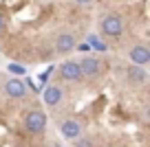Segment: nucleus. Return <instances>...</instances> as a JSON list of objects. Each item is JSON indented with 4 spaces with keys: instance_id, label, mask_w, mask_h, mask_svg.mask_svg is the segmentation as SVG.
I'll return each instance as SVG.
<instances>
[{
    "instance_id": "1",
    "label": "nucleus",
    "mask_w": 150,
    "mask_h": 147,
    "mask_svg": "<svg viewBox=\"0 0 150 147\" xmlns=\"http://www.w3.org/2000/svg\"><path fill=\"white\" fill-rule=\"evenodd\" d=\"M24 130L29 134H42L47 130V114L42 110H29L24 114Z\"/></svg>"
},
{
    "instance_id": "2",
    "label": "nucleus",
    "mask_w": 150,
    "mask_h": 147,
    "mask_svg": "<svg viewBox=\"0 0 150 147\" xmlns=\"http://www.w3.org/2000/svg\"><path fill=\"white\" fill-rule=\"evenodd\" d=\"M102 33L108 37H119L124 33V20L119 13H106L102 18Z\"/></svg>"
},
{
    "instance_id": "3",
    "label": "nucleus",
    "mask_w": 150,
    "mask_h": 147,
    "mask_svg": "<svg viewBox=\"0 0 150 147\" xmlns=\"http://www.w3.org/2000/svg\"><path fill=\"white\" fill-rule=\"evenodd\" d=\"M57 77L62 79V81H80L82 79V73H80V64L73 60H66L62 62L60 66H57Z\"/></svg>"
},
{
    "instance_id": "4",
    "label": "nucleus",
    "mask_w": 150,
    "mask_h": 147,
    "mask_svg": "<svg viewBox=\"0 0 150 147\" xmlns=\"http://www.w3.org/2000/svg\"><path fill=\"white\" fill-rule=\"evenodd\" d=\"M80 73H82V77H88V79H95V77H99V73H102V62L97 60V57H82L80 62Z\"/></svg>"
},
{
    "instance_id": "5",
    "label": "nucleus",
    "mask_w": 150,
    "mask_h": 147,
    "mask_svg": "<svg viewBox=\"0 0 150 147\" xmlns=\"http://www.w3.org/2000/svg\"><path fill=\"white\" fill-rule=\"evenodd\" d=\"M2 90H5V94L9 97V99H22V97L27 94V83H24L22 79H18V77H11V79L5 81Z\"/></svg>"
},
{
    "instance_id": "6",
    "label": "nucleus",
    "mask_w": 150,
    "mask_h": 147,
    "mask_svg": "<svg viewBox=\"0 0 150 147\" xmlns=\"http://www.w3.org/2000/svg\"><path fill=\"white\" fill-rule=\"evenodd\" d=\"M62 97H64V92H62V88L57 86V83H51V86L42 88V101H44V106H49V108L60 106Z\"/></svg>"
},
{
    "instance_id": "7",
    "label": "nucleus",
    "mask_w": 150,
    "mask_h": 147,
    "mask_svg": "<svg viewBox=\"0 0 150 147\" xmlns=\"http://www.w3.org/2000/svg\"><path fill=\"white\" fill-rule=\"evenodd\" d=\"M128 60H130V64L146 66L150 62V48L146 44H135L130 51H128Z\"/></svg>"
},
{
    "instance_id": "8",
    "label": "nucleus",
    "mask_w": 150,
    "mask_h": 147,
    "mask_svg": "<svg viewBox=\"0 0 150 147\" xmlns=\"http://www.w3.org/2000/svg\"><path fill=\"white\" fill-rule=\"evenodd\" d=\"M57 130H60V134H62L64 138H69V141H73V138H77V136L82 134V125H80V121H75V119H64V121H60Z\"/></svg>"
},
{
    "instance_id": "9",
    "label": "nucleus",
    "mask_w": 150,
    "mask_h": 147,
    "mask_svg": "<svg viewBox=\"0 0 150 147\" xmlns=\"http://www.w3.org/2000/svg\"><path fill=\"white\" fill-rule=\"evenodd\" d=\"M126 79L130 83H135V86H141V83L148 81V70H146V66H139V64H130L126 68Z\"/></svg>"
},
{
    "instance_id": "10",
    "label": "nucleus",
    "mask_w": 150,
    "mask_h": 147,
    "mask_svg": "<svg viewBox=\"0 0 150 147\" xmlns=\"http://www.w3.org/2000/svg\"><path fill=\"white\" fill-rule=\"evenodd\" d=\"M75 46H77L75 44V35H71V33H60L55 37V51L60 55H69Z\"/></svg>"
},
{
    "instance_id": "11",
    "label": "nucleus",
    "mask_w": 150,
    "mask_h": 147,
    "mask_svg": "<svg viewBox=\"0 0 150 147\" xmlns=\"http://www.w3.org/2000/svg\"><path fill=\"white\" fill-rule=\"evenodd\" d=\"M86 44H88L91 48H95V51H99V53H104V51H106V48H108V46L104 44V42L99 40L97 35H88V37H86Z\"/></svg>"
},
{
    "instance_id": "12",
    "label": "nucleus",
    "mask_w": 150,
    "mask_h": 147,
    "mask_svg": "<svg viewBox=\"0 0 150 147\" xmlns=\"http://www.w3.org/2000/svg\"><path fill=\"white\" fill-rule=\"evenodd\" d=\"M73 147H95V143H93V138H88V136H77V138H73Z\"/></svg>"
},
{
    "instance_id": "13",
    "label": "nucleus",
    "mask_w": 150,
    "mask_h": 147,
    "mask_svg": "<svg viewBox=\"0 0 150 147\" xmlns=\"http://www.w3.org/2000/svg\"><path fill=\"white\" fill-rule=\"evenodd\" d=\"M7 70H9V73H16V75H24V68L20 64H9V66H7Z\"/></svg>"
},
{
    "instance_id": "14",
    "label": "nucleus",
    "mask_w": 150,
    "mask_h": 147,
    "mask_svg": "<svg viewBox=\"0 0 150 147\" xmlns=\"http://www.w3.org/2000/svg\"><path fill=\"white\" fill-rule=\"evenodd\" d=\"M5 27H7V15L2 13V11H0V33L5 31Z\"/></svg>"
},
{
    "instance_id": "15",
    "label": "nucleus",
    "mask_w": 150,
    "mask_h": 147,
    "mask_svg": "<svg viewBox=\"0 0 150 147\" xmlns=\"http://www.w3.org/2000/svg\"><path fill=\"white\" fill-rule=\"evenodd\" d=\"M49 75H51V68H49L47 73H42V75H40V83H47V81H49Z\"/></svg>"
},
{
    "instance_id": "16",
    "label": "nucleus",
    "mask_w": 150,
    "mask_h": 147,
    "mask_svg": "<svg viewBox=\"0 0 150 147\" xmlns=\"http://www.w3.org/2000/svg\"><path fill=\"white\" fill-rule=\"evenodd\" d=\"M73 2H77V5H88V2H93V0H73Z\"/></svg>"
},
{
    "instance_id": "17",
    "label": "nucleus",
    "mask_w": 150,
    "mask_h": 147,
    "mask_svg": "<svg viewBox=\"0 0 150 147\" xmlns=\"http://www.w3.org/2000/svg\"><path fill=\"white\" fill-rule=\"evenodd\" d=\"M53 147H62V145H53Z\"/></svg>"
}]
</instances>
